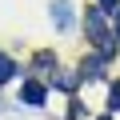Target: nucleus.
I'll use <instances>...</instances> for the list:
<instances>
[{"label": "nucleus", "mask_w": 120, "mask_h": 120, "mask_svg": "<svg viewBox=\"0 0 120 120\" xmlns=\"http://www.w3.org/2000/svg\"><path fill=\"white\" fill-rule=\"evenodd\" d=\"M44 100H48V88L36 84V80H28V84H24V104H32V108L40 104V108H44Z\"/></svg>", "instance_id": "obj_3"}, {"label": "nucleus", "mask_w": 120, "mask_h": 120, "mask_svg": "<svg viewBox=\"0 0 120 120\" xmlns=\"http://www.w3.org/2000/svg\"><path fill=\"white\" fill-rule=\"evenodd\" d=\"M84 28H88V40H92L104 56H112V48H116V32L108 28V20H104V8H100V4L84 12Z\"/></svg>", "instance_id": "obj_1"}, {"label": "nucleus", "mask_w": 120, "mask_h": 120, "mask_svg": "<svg viewBox=\"0 0 120 120\" xmlns=\"http://www.w3.org/2000/svg\"><path fill=\"white\" fill-rule=\"evenodd\" d=\"M116 36H120V8H116Z\"/></svg>", "instance_id": "obj_8"}, {"label": "nucleus", "mask_w": 120, "mask_h": 120, "mask_svg": "<svg viewBox=\"0 0 120 120\" xmlns=\"http://www.w3.org/2000/svg\"><path fill=\"white\" fill-rule=\"evenodd\" d=\"M100 64H104L100 56H88V60H84V68H80V76H84V80H100V72H104Z\"/></svg>", "instance_id": "obj_4"}, {"label": "nucleus", "mask_w": 120, "mask_h": 120, "mask_svg": "<svg viewBox=\"0 0 120 120\" xmlns=\"http://www.w3.org/2000/svg\"><path fill=\"white\" fill-rule=\"evenodd\" d=\"M12 76H16V64H12V60H8L4 52H0V88H4V84H8Z\"/></svg>", "instance_id": "obj_5"}, {"label": "nucleus", "mask_w": 120, "mask_h": 120, "mask_svg": "<svg viewBox=\"0 0 120 120\" xmlns=\"http://www.w3.org/2000/svg\"><path fill=\"white\" fill-rule=\"evenodd\" d=\"M100 120H108V116H100Z\"/></svg>", "instance_id": "obj_9"}, {"label": "nucleus", "mask_w": 120, "mask_h": 120, "mask_svg": "<svg viewBox=\"0 0 120 120\" xmlns=\"http://www.w3.org/2000/svg\"><path fill=\"white\" fill-rule=\"evenodd\" d=\"M108 104H112V108H120V80L112 84V92H108Z\"/></svg>", "instance_id": "obj_6"}, {"label": "nucleus", "mask_w": 120, "mask_h": 120, "mask_svg": "<svg viewBox=\"0 0 120 120\" xmlns=\"http://www.w3.org/2000/svg\"><path fill=\"white\" fill-rule=\"evenodd\" d=\"M100 8H104V12H112V8H116V0H100Z\"/></svg>", "instance_id": "obj_7"}, {"label": "nucleus", "mask_w": 120, "mask_h": 120, "mask_svg": "<svg viewBox=\"0 0 120 120\" xmlns=\"http://www.w3.org/2000/svg\"><path fill=\"white\" fill-rule=\"evenodd\" d=\"M52 20H56L60 32H72V24H76V8L68 4V0H52Z\"/></svg>", "instance_id": "obj_2"}]
</instances>
